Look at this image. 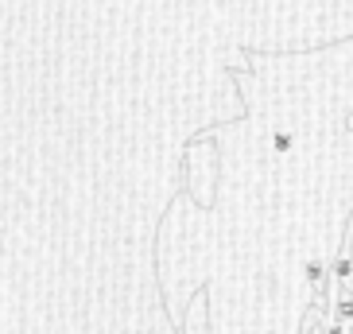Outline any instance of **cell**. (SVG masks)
<instances>
[{"instance_id": "cell-1", "label": "cell", "mask_w": 353, "mask_h": 334, "mask_svg": "<svg viewBox=\"0 0 353 334\" xmlns=\"http://www.w3.org/2000/svg\"><path fill=\"white\" fill-rule=\"evenodd\" d=\"M345 331H350V326L338 323V319H330V323H326V334H345Z\"/></svg>"}]
</instances>
